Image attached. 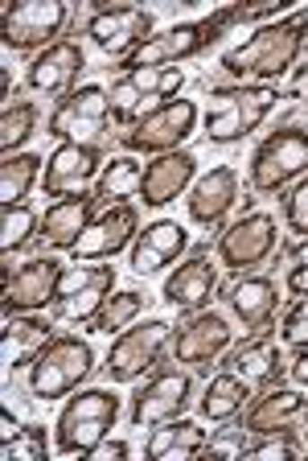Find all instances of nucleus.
I'll use <instances>...</instances> for the list:
<instances>
[{
	"label": "nucleus",
	"instance_id": "f257e3e1",
	"mask_svg": "<svg viewBox=\"0 0 308 461\" xmlns=\"http://www.w3.org/2000/svg\"><path fill=\"white\" fill-rule=\"evenodd\" d=\"M304 46H308V9H292L288 17L251 29V38L242 46L226 50L222 54V70L231 78H239V83L276 86L284 75H292Z\"/></svg>",
	"mask_w": 308,
	"mask_h": 461
},
{
	"label": "nucleus",
	"instance_id": "f03ea898",
	"mask_svg": "<svg viewBox=\"0 0 308 461\" xmlns=\"http://www.w3.org/2000/svg\"><path fill=\"white\" fill-rule=\"evenodd\" d=\"M119 395L111 387H83L78 395H70L62 403L58 420H54V449L62 457H91L95 445H103L111 437V429L119 424Z\"/></svg>",
	"mask_w": 308,
	"mask_h": 461
},
{
	"label": "nucleus",
	"instance_id": "7ed1b4c3",
	"mask_svg": "<svg viewBox=\"0 0 308 461\" xmlns=\"http://www.w3.org/2000/svg\"><path fill=\"white\" fill-rule=\"evenodd\" d=\"M268 13L271 9H218L214 17H198V21L169 25V29H161V33H153L145 46L128 58L124 67H177V62H185V58L202 54L206 46H214V41H218L234 21L268 17Z\"/></svg>",
	"mask_w": 308,
	"mask_h": 461
},
{
	"label": "nucleus",
	"instance_id": "20e7f679",
	"mask_svg": "<svg viewBox=\"0 0 308 461\" xmlns=\"http://www.w3.org/2000/svg\"><path fill=\"white\" fill-rule=\"evenodd\" d=\"M279 99H284L279 86H255V83L214 86L210 104H206L202 136L210 144H239L242 136H251L271 112H276Z\"/></svg>",
	"mask_w": 308,
	"mask_h": 461
},
{
	"label": "nucleus",
	"instance_id": "39448f33",
	"mask_svg": "<svg viewBox=\"0 0 308 461\" xmlns=\"http://www.w3.org/2000/svg\"><path fill=\"white\" fill-rule=\"evenodd\" d=\"M95 371V346L78 334H54L30 366V395L33 400H62L75 395Z\"/></svg>",
	"mask_w": 308,
	"mask_h": 461
},
{
	"label": "nucleus",
	"instance_id": "423d86ee",
	"mask_svg": "<svg viewBox=\"0 0 308 461\" xmlns=\"http://www.w3.org/2000/svg\"><path fill=\"white\" fill-rule=\"evenodd\" d=\"M107 115H111V95L99 83L75 86L54 104L46 120V136L58 144H83V149H103L107 144Z\"/></svg>",
	"mask_w": 308,
	"mask_h": 461
},
{
	"label": "nucleus",
	"instance_id": "0eeeda50",
	"mask_svg": "<svg viewBox=\"0 0 308 461\" xmlns=\"http://www.w3.org/2000/svg\"><path fill=\"white\" fill-rule=\"evenodd\" d=\"M173 342V326L164 321V317H148L140 326H128L124 334H116L111 350L103 358V375L111 384H136L145 371H156L161 355L169 350Z\"/></svg>",
	"mask_w": 308,
	"mask_h": 461
},
{
	"label": "nucleus",
	"instance_id": "6e6552de",
	"mask_svg": "<svg viewBox=\"0 0 308 461\" xmlns=\"http://www.w3.org/2000/svg\"><path fill=\"white\" fill-rule=\"evenodd\" d=\"M308 173V132L304 128H279L263 136L260 149L251 153V190L255 194H279L296 177Z\"/></svg>",
	"mask_w": 308,
	"mask_h": 461
},
{
	"label": "nucleus",
	"instance_id": "1a4fd4ad",
	"mask_svg": "<svg viewBox=\"0 0 308 461\" xmlns=\"http://www.w3.org/2000/svg\"><path fill=\"white\" fill-rule=\"evenodd\" d=\"M198 128V104L193 99H164L153 112H145L119 136L124 153H177Z\"/></svg>",
	"mask_w": 308,
	"mask_h": 461
},
{
	"label": "nucleus",
	"instance_id": "9d476101",
	"mask_svg": "<svg viewBox=\"0 0 308 461\" xmlns=\"http://www.w3.org/2000/svg\"><path fill=\"white\" fill-rule=\"evenodd\" d=\"M189 403H193V375L181 371V366H161L132 392L128 420H132V429H153L161 420L185 416Z\"/></svg>",
	"mask_w": 308,
	"mask_h": 461
},
{
	"label": "nucleus",
	"instance_id": "9b49d317",
	"mask_svg": "<svg viewBox=\"0 0 308 461\" xmlns=\"http://www.w3.org/2000/svg\"><path fill=\"white\" fill-rule=\"evenodd\" d=\"M70 21V5L62 0H21L4 9L0 21V33H4V46L17 50V54H30V50H49L54 41H62L58 33Z\"/></svg>",
	"mask_w": 308,
	"mask_h": 461
},
{
	"label": "nucleus",
	"instance_id": "f8f14e48",
	"mask_svg": "<svg viewBox=\"0 0 308 461\" xmlns=\"http://www.w3.org/2000/svg\"><path fill=\"white\" fill-rule=\"evenodd\" d=\"M62 272H66V264H62L58 256H33V259H25V264H17V272L4 268L0 272V280H4V297H0L4 317L38 313V309L54 305V301H58Z\"/></svg>",
	"mask_w": 308,
	"mask_h": 461
},
{
	"label": "nucleus",
	"instance_id": "ddd939ff",
	"mask_svg": "<svg viewBox=\"0 0 308 461\" xmlns=\"http://www.w3.org/2000/svg\"><path fill=\"white\" fill-rule=\"evenodd\" d=\"M276 240H279L276 214L251 211V214H242L239 222H231V227L222 230L218 243H214V256H218L222 268L251 272V268H260L263 259L276 251Z\"/></svg>",
	"mask_w": 308,
	"mask_h": 461
},
{
	"label": "nucleus",
	"instance_id": "4468645a",
	"mask_svg": "<svg viewBox=\"0 0 308 461\" xmlns=\"http://www.w3.org/2000/svg\"><path fill=\"white\" fill-rule=\"evenodd\" d=\"M156 33V17L148 9H136V5H116V9H99L87 21V38L95 50H103L107 58H132L136 50L145 46Z\"/></svg>",
	"mask_w": 308,
	"mask_h": 461
},
{
	"label": "nucleus",
	"instance_id": "2eb2a0df",
	"mask_svg": "<svg viewBox=\"0 0 308 461\" xmlns=\"http://www.w3.org/2000/svg\"><path fill=\"white\" fill-rule=\"evenodd\" d=\"M231 342H234L231 321L222 313H214V309H202V313H189V321H185L181 330H173L169 350H173L177 363L214 366L226 350H231Z\"/></svg>",
	"mask_w": 308,
	"mask_h": 461
},
{
	"label": "nucleus",
	"instance_id": "dca6fc26",
	"mask_svg": "<svg viewBox=\"0 0 308 461\" xmlns=\"http://www.w3.org/2000/svg\"><path fill=\"white\" fill-rule=\"evenodd\" d=\"M214 293H218V256H210V248H198L193 256H185L164 280V305L181 309V313L210 309Z\"/></svg>",
	"mask_w": 308,
	"mask_h": 461
},
{
	"label": "nucleus",
	"instance_id": "f3484780",
	"mask_svg": "<svg viewBox=\"0 0 308 461\" xmlns=\"http://www.w3.org/2000/svg\"><path fill=\"white\" fill-rule=\"evenodd\" d=\"M140 235V211L136 202H124V206H103V214L91 219V227L78 235L75 259H111L124 248H132V240Z\"/></svg>",
	"mask_w": 308,
	"mask_h": 461
},
{
	"label": "nucleus",
	"instance_id": "a211bd4d",
	"mask_svg": "<svg viewBox=\"0 0 308 461\" xmlns=\"http://www.w3.org/2000/svg\"><path fill=\"white\" fill-rule=\"evenodd\" d=\"M103 149H83V144H58L46 157V173H41V190L46 198H66V194L87 190L91 182H99L103 173Z\"/></svg>",
	"mask_w": 308,
	"mask_h": 461
},
{
	"label": "nucleus",
	"instance_id": "6ab92c4d",
	"mask_svg": "<svg viewBox=\"0 0 308 461\" xmlns=\"http://www.w3.org/2000/svg\"><path fill=\"white\" fill-rule=\"evenodd\" d=\"M83 67H87L83 46L70 41V38H62V41H54L49 50H41L30 67H25V86L38 91V95H58L62 99L66 91H75Z\"/></svg>",
	"mask_w": 308,
	"mask_h": 461
},
{
	"label": "nucleus",
	"instance_id": "aec40b11",
	"mask_svg": "<svg viewBox=\"0 0 308 461\" xmlns=\"http://www.w3.org/2000/svg\"><path fill=\"white\" fill-rule=\"evenodd\" d=\"M234 206H239V169H231V165L202 173L185 194V211L198 227H222Z\"/></svg>",
	"mask_w": 308,
	"mask_h": 461
},
{
	"label": "nucleus",
	"instance_id": "412c9836",
	"mask_svg": "<svg viewBox=\"0 0 308 461\" xmlns=\"http://www.w3.org/2000/svg\"><path fill=\"white\" fill-rule=\"evenodd\" d=\"M198 182V157L189 149L177 153H161L145 165V182H140V202L161 211L169 202H177L181 194H189V185Z\"/></svg>",
	"mask_w": 308,
	"mask_h": 461
},
{
	"label": "nucleus",
	"instance_id": "4be33fe9",
	"mask_svg": "<svg viewBox=\"0 0 308 461\" xmlns=\"http://www.w3.org/2000/svg\"><path fill=\"white\" fill-rule=\"evenodd\" d=\"M189 248V230L177 219H156L148 227H140V235L128 248V264L136 276H153V272L169 268L173 259H181V251Z\"/></svg>",
	"mask_w": 308,
	"mask_h": 461
},
{
	"label": "nucleus",
	"instance_id": "5701e85b",
	"mask_svg": "<svg viewBox=\"0 0 308 461\" xmlns=\"http://www.w3.org/2000/svg\"><path fill=\"white\" fill-rule=\"evenodd\" d=\"M95 190H78V194H66V198H54L46 206V214H41V243H46L49 251H75L78 235L91 227V219H95Z\"/></svg>",
	"mask_w": 308,
	"mask_h": 461
},
{
	"label": "nucleus",
	"instance_id": "b1692460",
	"mask_svg": "<svg viewBox=\"0 0 308 461\" xmlns=\"http://www.w3.org/2000/svg\"><path fill=\"white\" fill-rule=\"evenodd\" d=\"M308 416V395L300 387H263L255 400L242 408V424H247L251 437H260V432H279V429H292L296 420Z\"/></svg>",
	"mask_w": 308,
	"mask_h": 461
},
{
	"label": "nucleus",
	"instance_id": "393cba45",
	"mask_svg": "<svg viewBox=\"0 0 308 461\" xmlns=\"http://www.w3.org/2000/svg\"><path fill=\"white\" fill-rule=\"evenodd\" d=\"M222 366H226L231 375H239L242 384H251V387H271V384H279V379L288 375L284 346H279L271 334H260V338H251V342L234 346Z\"/></svg>",
	"mask_w": 308,
	"mask_h": 461
},
{
	"label": "nucleus",
	"instance_id": "a878e982",
	"mask_svg": "<svg viewBox=\"0 0 308 461\" xmlns=\"http://www.w3.org/2000/svg\"><path fill=\"white\" fill-rule=\"evenodd\" d=\"M49 338H54L49 317H38V313L4 317V338H0V363H4V375H17V371H25V366H33V358L46 350Z\"/></svg>",
	"mask_w": 308,
	"mask_h": 461
},
{
	"label": "nucleus",
	"instance_id": "bb28decb",
	"mask_svg": "<svg viewBox=\"0 0 308 461\" xmlns=\"http://www.w3.org/2000/svg\"><path fill=\"white\" fill-rule=\"evenodd\" d=\"M222 301H226V309H231L247 330H260V326H268V317L276 313L279 288L271 276H251V272H242L234 285H226V297Z\"/></svg>",
	"mask_w": 308,
	"mask_h": 461
},
{
	"label": "nucleus",
	"instance_id": "cd10ccee",
	"mask_svg": "<svg viewBox=\"0 0 308 461\" xmlns=\"http://www.w3.org/2000/svg\"><path fill=\"white\" fill-rule=\"evenodd\" d=\"M202 449H206V429L198 420H185V416L153 424L148 437H145V457L148 461H189Z\"/></svg>",
	"mask_w": 308,
	"mask_h": 461
},
{
	"label": "nucleus",
	"instance_id": "c85d7f7f",
	"mask_svg": "<svg viewBox=\"0 0 308 461\" xmlns=\"http://www.w3.org/2000/svg\"><path fill=\"white\" fill-rule=\"evenodd\" d=\"M247 403H251V384H242L239 375H231V371H222L206 384L202 400H198V412L210 424H226V420H234Z\"/></svg>",
	"mask_w": 308,
	"mask_h": 461
},
{
	"label": "nucleus",
	"instance_id": "c756f323",
	"mask_svg": "<svg viewBox=\"0 0 308 461\" xmlns=\"http://www.w3.org/2000/svg\"><path fill=\"white\" fill-rule=\"evenodd\" d=\"M140 182H145V165L136 161L132 153H119L103 165L95 182V198L99 206H124V202L140 198Z\"/></svg>",
	"mask_w": 308,
	"mask_h": 461
},
{
	"label": "nucleus",
	"instance_id": "7c9ffc66",
	"mask_svg": "<svg viewBox=\"0 0 308 461\" xmlns=\"http://www.w3.org/2000/svg\"><path fill=\"white\" fill-rule=\"evenodd\" d=\"M46 161L38 153H17L0 161V206H21L30 198V190L41 182Z\"/></svg>",
	"mask_w": 308,
	"mask_h": 461
},
{
	"label": "nucleus",
	"instance_id": "2f4dec72",
	"mask_svg": "<svg viewBox=\"0 0 308 461\" xmlns=\"http://www.w3.org/2000/svg\"><path fill=\"white\" fill-rule=\"evenodd\" d=\"M111 288H116V272H107L103 280H95V285L78 288V293H70V297L54 301V317L58 321H75V326H83V321H95V313L103 309V301L111 297Z\"/></svg>",
	"mask_w": 308,
	"mask_h": 461
},
{
	"label": "nucleus",
	"instance_id": "473e14b6",
	"mask_svg": "<svg viewBox=\"0 0 308 461\" xmlns=\"http://www.w3.org/2000/svg\"><path fill=\"white\" fill-rule=\"evenodd\" d=\"M124 70V78L140 91V95L148 99V104H164L169 95H177L181 91V83H185V75H181V67H119Z\"/></svg>",
	"mask_w": 308,
	"mask_h": 461
},
{
	"label": "nucleus",
	"instance_id": "72a5a7b5",
	"mask_svg": "<svg viewBox=\"0 0 308 461\" xmlns=\"http://www.w3.org/2000/svg\"><path fill=\"white\" fill-rule=\"evenodd\" d=\"M140 313H145V297H140L136 288H119V293H111V297L103 301V309L95 313L91 330H95V334H124Z\"/></svg>",
	"mask_w": 308,
	"mask_h": 461
},
{
	"label": "nucleus",
	"instance_id": "f704fd0d",
	"mask_svg": "<svg viewBox=\"0 0 308 461\" xmlns=\"http://www.w3.org/2000/svg\"><path fill=\"white\" fill-rule=\"evenodd\" d=\"M38 104L33 99H21V104H4L0 112V149L4 157H17V149H25V140L33 136L38 128Z\"/></svg>",
	"mask_w": 308,
	"mask_h": 461
},
{
	"label": "nucleus",
	"instance_id": "c9c22d12",
	"mask_svg": "<svg viewBox=\"0 0 308 461\" xmlns=\"http://www.w3.org/2000/svg\"><path fill=\"white\" fill-rule=\"evenodd\" d=\"M41 230V219L21 202V206H4L0 211V251H4V259L13 256V251L30 248V240Z\"/></svg>",
	"mask_w": 308,
	"mask_h": 461
},
{
	"label": "nucleus",
	"instance_id": "e433bc0d",
	"mask_svg": "<svg viewBox=\"0 0 308 461\" xmlns=\"http://www.w3.org/2000/svg\"><path fill=\"white\" fill-rule=\"evenodd\" d=\"M300 449H304V437H296L292 429H279V432H260L247 445L242 457L247 461H292V457H300Z\"/></svg>",
	"mask_w": 308,
	"mask_h": 461
},
{
	"label": "nucleus",
	"instance_id": "4c0bfd02",
	"mask_svg": "<svg viewBox=\"0 0 308 461\" xmlns=\"http://www.w3.org/2000/svg\"><path fill=\"white\" fill-rule=\"evenodd\" d=\"M107 95H111V120H119V124H128V128H132L145 112H153V104H148V99L140 95L128 78H116Z\"/></svg>",
	"mask_w": 308,
	"mask_h": 461
},
{
	"label": "nucleus",
	"instance_id": "58836bf2",
	"mask_svg": "<svg viewBox=\"0 0 308 461\" xmlns=\"http://www.w3.org/2000/svg\"><path fill=\"white\" fill-rule=\"evenodd\" d=\"M49 457V441L41 424H25V429L4 441V461H46Z\"/></svg>",
	"mask_w": 308,
	"mask_h": 461
},
{
	"label": "nucleus",
	"instance_id": "ea45409f",
	"mask_svg": "<svg viewBox=\"0 0 308 461\" xmlns=\"http://www.w3.org/2000/svg\"><path fill=\"white\" fill-rule=\"evenodd\" d=\"M247 424H234V420H226V429H218V432H210L206 437V449L202 453H210V457H242L247 453Z\"/></svg>",
	"mask_w": 308,
	"mask_h": 461
},
{
	"label": "nucleus",
	"instance_id": "a19ab883",
	"mask_svg": "<svg viewBox=\"0 0 308 461\" xmlns=\"http://www.w3.org/2000/svg\"><path fill=\"white\" fill-rule=\"evenodd\" d=\"M284 222H288V230H296L300 240H308V177L300 185H292L288 198H284Z\"/></svg>",
	"mask_w": 308,
	"mask_h": 461
},
{
	"label": "nucleus",
	"instance_id": "79ce46f5",
	"mask_svg": "<svg viewBox=\"0 0 308 461\" xmlns=\"http://www.w3.org/2000/svg\"><path fill=\"white\" fill-rule=\"evenodd\" d=\"M279 338H284L288 346L308 342V297H296V305L284 313V321H279Z\"/></svg>",
	"mask_w": 308,
	"mask_h": 461
},
{
	"label": "nucleus",
	"instance_id": "37998d69",
	"mask_svg": "<svg viewBox=\"0 0 308 461\" xmlns=\"http://www.w3.org/2000/svg\"><path fill=\"white\" fill-rule=\"evenodd\" d=\"M284 280H288V288L296 293V297H308V240H300L296 248H292Z\"/></svg>",
	"mask_w": 308,
	"mask_h": 461
},
{
	"label": "nucleus",
	"instance_id": "c03bdc74",
	"mask_svg": "<svg viewBox=\"0 0 308 461\" xmlns=\"http://www.w3.org/2000/svg\"><path fill=\"white\" fill-rule=\"evenodd\" d=\"M288 91H292V99H308V46H304L300 62L292 67V75H288Z\"/></svg>",
	"mask_w": 308,
	"mask_h": 461
},
{
	"label": "nucleus",
	"instance_id": "a18cd8bd",
	"mask_svg": "<svg viewBox=\"0 0 308 461\" xmlns=\"http://www.w3.org/2000/svg\"><path fill=\"white\" fill-rule=\"evenodd\" d=\"M288 375H292V384L304 387V392H308V342H304V346H296V355L288 358Z\"/></svg>",
	"mask_w": 308,
	"mask_h": 461
},
{
	"label": "nucleus",
	"instance_id": "49530a36",
	"mask_svg": "<svg viewBox=\"0 0 308 461\" xmlns=\"http://www.w3.org/2000/svg\"><path fill=\"white\" fill-rule=\"evenodd\" d=\"M128 453H132V449H128V441H111V437H107L103 445H95V453H91V457H99V461H103V457H119V461H124Z\"/></svg>",
	"mask_w": 308,
	"mask_h": 461
},
{
	"label": "nucleus",
	"instance_id": "de8ad7c7",
	"mask_svg": "<svg viewBox=\"0 0 308 461\" xmlns=\"http://www.w3.org/2000/svg\"><path fill=\"white\" fill-rule=\"evenodd\" d=\"M0 424H4V429H0V437H4V441H13V437H17V416H13V408L9 403H4V412H0Z\"/></svg>",
	"mask_w": 308,
	"mask_h": 461
},
{
	"label": "nucleus",
	"instance_id": "09e8293b",
	"mask_svg": "<svg viewBox=\"0 0 308 461\" xmlns=\"http://www.w3.org/2000/svg\"><path fill=\"white\" fill-rule=\"evenodd\" d=\"M300 437H304V445H308V416H304V424H300Z\"/></svg>",
	"mask_w": 308,
	"mask_h": 461
}]
</instances>
